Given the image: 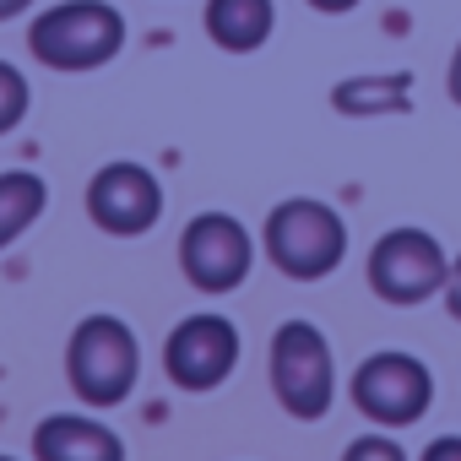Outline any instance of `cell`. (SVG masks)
Listing matches in <instances>:
<instances>
[{"label":"cell","mask_w":461,"mask_h":461,"mask_svg":"<svg viewBox=\"0 0 461 461\" xmlns=\"http://www.w3.org/2000/svg\"><path fill=\"white\" fill-rule=\"evenodd\" d=\"M434 402V375L423 358L402 353V348H385V353H369L358 369H353V407L380 423V429H402V423H418Z\"/></svg>","instance_id":"cell-6"},{"label":"cell","mask_w":461,"mask_h":461,"mask_svg":"<svg viewBox=\"0 0 461 461\" xmlns=\"http://www.w3.org/2000/svg\"><path fill=\"white\" fill-rule=\"evenodd\" d=\"M240 364V326L228 315H185L163 342V369L179 391H217Z\"/></svg>","instance_id":"cell-8"},{"label":"cell","mask_w":461,"mask_h":461,"mask_svg":"<svg viewBox=\"0 0 461 461\" xmlns=\"http://www.w3.org/2000/svg\"><path fill=\"white\" fill-rule=\"evenodd\" d=\"M87 217L114 240H136L163 217V185L147 163H104L93 179H87Z\"/></svg>","instance_id":"cell-9"},{"label":"cell","mask_w":461,"mask_h":461,"mask_svg":"<svg viewBox=\"0 0 461 461\" xmlns=\"http://www.w3.org/2000/svg\"><path fill=\"white\" fill-rule=\"evenodd\" d=\"M44 206H50L44 174H33V168H6L0 174V250H6L12 240H23L28 228L44 217Z\"/></svg>","instance_id":"cell-13"},{"label":"cell","mask_w":461,"mask_h":461,"mask_svg":"<svg viewBox=\"0 0 461 461\" xmlns=\"http://www.w3.org/2000/svg\"><path fill=\"white\" fill-rule=\"evenodd\" d=\"M0 461H12V456H0Z\"/></svg>","instance_id":"cell-21"},{"label":"cell","mask_w":461,"mask_h":461,"mask_svg":"<svg viewBox=\"0 0 461 461\" xmlns=\"http://www.w3.org/2000/svg\"><path fill=\"white\" fill-rule=\"evenodd\" d=\"M28 50L50 71H98L125 50V17L109 0H60V6L39 12L28 28Z\"/></svg>","instance_id":"cell-1"},{"label":"cell","mask_w":461,"mask_h":461,"mask_svg":"<svg viewBox=\"0 0 461 461\" xmlns=\"http://www.w3.org/2000/svg\"><path fill=\"white\" fill-rule=\"evenodd\" d=\"M66 380L87 407H120L141 380L136 331L120 315H87L66 342Z\"/></svg>","instance_id":"cell-3"},{"label":"cell","mask_w":461,"mask_h":461,"mask_svg":"<svg viewBox=\"0 0 461 461\" xmlns=\"http://www.w3.org/2000/svg\"><path fill=\"white\" fill-rule=\"evenodd\" d=\"M412 104V77L391 71V77H348L331 87V109L337 114H353V120H369V114H402Z\"/></svg>","instance_id":"cell-12"},{"label":"cell","mask_w":461,"mask_h":461,"mask_svg":"<svg viewBox=\"0 0 461 461\" xmlns=\"http://www.w3.org/2000/svg\"><path fill=\"white\" fill-rule=\"evenodd\" d=\"M418 461H461V434H439V439H429Z\"/></svg>","instance_id":"cell-16"},{"label":"cell","mask_w":461,"mask_h":461,"mask_svg":"<svg viewBox=\"0 0 461 461\" xmlns=\"http://www.w3.org/2000/svg\"><path fill=\"white\" fill-rule=\"evenodd\" d=\"M310 6H315V12H326V17H348L358 0H310Z\"/></svg>","instance_id":"cell-19"},{"label":"cell","mask_w":461,"mask_h":461,"mask_svg":"<svg viewBox=\"0 0 461 461\" xmlns=\"http://www.w3.org/2000/svg\"><path fill=\"white\" fill-rule=\"evenodd\" d=\"M445 310L450 321H461V256L450 261V277H445Z\"/></svg>","instance_id":"cell-17"},{"label":"cell","mask_w":461,"mask_h":461,"mask_svg":"<svg viewBox=\"0 0 461 461\" xmlns=\"http://www.w3.org/2000/svg\"><path fill=\"white\" fill-rule=\"evenodd\" d=\"M33 461H125V439L82 412H55L33 429Z\"/></svg>","instance_id":"cell-10"},{"label":"cell","mask_w":461,"mask_h":461,"mask_svg":"<svg viewBox=\"0 0 461 461\" xmlns=\"http://www.w3.org/2000/svg\"><path fill=\"white\" fill-rule=\"evenodd\" d=\"M445 277H450V256L434 234L423 228H391V234L375 240L369 250V288L385 299V304H423L434 294H445Z\"/></svg>","instance_id":"cell-5"},{"label":"cell","mask_w":461,"mask_h":461,"mask_svg":"<svg viewBox=\"0 0 461 461\" xmlns=\"http://www.w3.org/2000/svg\"><path fill=\"white\" fill-rule=\"evenodd\" d=\"M342 461H407V450H402L391 434H358V439L342 450Z\"/></svg>","instance_id":"cell-15"},{"label":"cell","mask_w":461,"mask_h":461,"mask_svg":"<svg viewBox=\"0 0 461 461\" xmlns=\"http://www.w3.org/2000/svg\"><path fill=\"white\" fill-rule=\"evenodd\" d=\"M256 267V245L250 228L228 212H201L185 222L179 234V272L201 288V294H234Z\"/></svg>","instance_id":"cell-7"},{"label":"cell","mask_w":461,"mask_h":461,"mask_svg":"<svg viewBox=\"0 0 461 461\" xmlns=\"http://www.w3.org/2000/svg\"><path fill=\"white\" fill-rule=\"evenodd\" d=\"M445 93H450V104L461 109V44H456V55H450V71H445Z\"/></svg>","instance_id":"cell-18"},{"label":"cell","mask_w":461,"mask_h":461,"mask_svg":"<svg viewBox=\"0 0 461 461\" xmlns=\"http://www.w3.org/2000/svg\"><path fill=\"white\" fill-rule=\"evenodd\" d=\"M201 23L222 55H256L277 28V6L272 0H206Z\"/></svg>","instance_id":"cell-11"},{"label":"cell","mask_w":461,"mask_h":461,"mask_svg":"<svg viewBox=\"0 0 461 461\" xmlns=\"http://www.w3.org/2000/svg\"><path fill=\"white\" fill-rule=\"evenodd\" d=\"M272 391L283 402V412L315 423L331 412L337 402V358L331 342L321 337V326L310 321H283L272 337Z\"/></svg>","instance_id":"cell-4"},{"label":"cell","mask_w":461,"mask_h":461,"mask_svg":"<svg viewBox=\"0 0 461 461\" xmlns=\"http://www.w3.org/2000/svg\"><path fill=\"white\" fill-rule=\"evenodd\" d=\"M261 250L272 256V267L294 283H321L342 267L348 256V222L337 206L326 201H310V195H294L283 206L267 212V228H261Z\"/></svg>","instance_id":"cell-2"},{"label":"cell","mask_w":461,"mask_h":461,"mask_svg":"<svg viewBox=\"0 0 461 461\" xmlns=\"http://www.w3.org/2000/svg\"><path fill=\"white\" fill-rule=\"evenodd\" d=\"M28 104H33V87H28V77H23L12 60H0V136H6V131H17V125L28 120Z\"/></svg>","instance_id":"cell-14"},{"label":"cell","mask_w":461,"mask_h":461,"mask_svg":"<svg viewBox=\"0 0 461 461\" xmlns=\"http://www.w3.org/2000/svg\"><path fill=\"white\" fill-rule=\"evenodd\" d=\"M33 6V0H0V23H12V17H23Z\"/></svg>","instance_id":"cell-20"}]
</instances>
